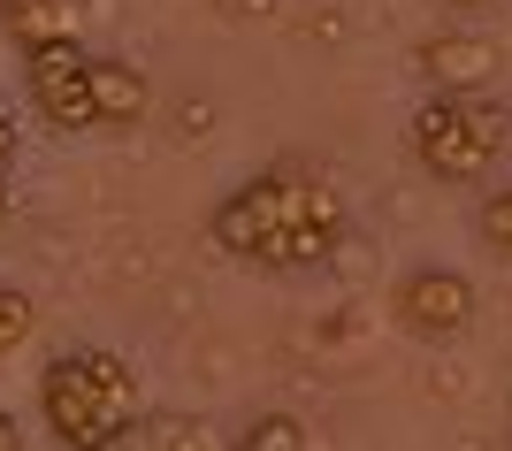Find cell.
Wrapping results in <instances>:
<instances>
[{
	"label": "cell",
	"mask_w": 512,
	"mask_h": 451,
	"mask_svg": "<svg viewBox=\"0 0 512 451\" xmlns=\"http://www.w3.org/2000/svg\"><path fill=\"white\" fill-rule=\"evenodd\" d=\"M207 237L260 276H306L344 245V192L321 161H268L214 199Z\"/></svg>",
	"instance_id": "1"
},
{
	"label": "cell",
	"mask_w": 512,
	"mask_h": 451,
	"mask_svg": "<svg viewBox=\"0 0 512 451\" xmlns=\"http://www.w3.org/2000/svg\"><path fill=\"white\" fill-rule=\"evenodd\" d=\"M146 413V383L123 352L107 344H69L39 375V421L62 451H107L115 436Z\"/></svg>",
	"instance_id": "2"
},
{
	"label": "cell",
	"mask_w": 512,
	"mask_h": 451,
	"mask_svg": "<svg viewBox=\"0 0 512 451\" xmlns=\"http://www.w3.org/2000/svg\"><path fill=\"white\" fill-rule=\"evenodd\" d=\"M512 146V115L497 108L490 92L482 100H459V92H428L406 123V153L413 169L436 176V184H482L497 169V153Z\"/></svg>",
	"instance_id": "3"
},
{
	"label": "cell",
	"mask_w": 512,
	"mask_h": 451,
	"mask_svg": "<svg viewBox=\"0 0 512 451\" xmlns=\"http://www.w3.org/2000/svg\"><path fill=\"white\" fill-rule=\"evenodd\" d=\"M474 314H482V299H474V276L467 268H451V260H413L406 276L390 283V322L406 329L413 344H459L474 329Z\"/></svg>",
	"instance_id": "4"
},
{
	"label": "cell",
	"mask_w": 512,
	"mask_h": 451,
	"mask_svg": "<svg viewBox=\"0 0 512 451\" xmlns=\"http://www.w3.org/2000/svg\"><path fill=\"white\" fill-rule=\"evenodd\" d=\"M23 100L46 130L62 138H85L100 130V100H92V46L69 39V46H46V54H23Z\"/></svg>",
	"instance_id": "5"
},
{
	"label": "cell",
	"mask_w": 512,
	"mask_h": 451,
	"mask_svg": "<svg viewBox=\"0 0 512 451\" xmlns=\"http://www.w3.org/2000/svg\"><path fill=\"white\" fill-rule=\"evenodd\" d=\"M421 77L428 92H459V100H482V92L497 85V69H505V54H497V39H482V31H436V39H421Z\"/></svg>",
	"instance_id": "6"
},
{
	"label": "cell",
	"mask_w": 512,
	"mask_h": 451,
	"mask_svg": "<svg viewBox=\"0 0 512 451\" xmlns=\"http://www.w3.org/2000/svg\"><path fill=\"white\" fill-rule=\"evenodd\" d=\"M92 100H100V130H138L153 115V77L123 54H92Z\"/></svg>",
	"instance_id": "7"
},
{
	"label": "cell",
	"mask_w": 512,
	"mask_h": 451,
	"mask_svg": "<svg viewBox=\"0 0 512 451\" xmlns=\"http://www.w3.org/2000/svg\"><path fill=\"white\" fill-rule=\"evenodd\" d=\"M77 16H85V0H0V31H8L16 54L69 46L77 39Z\"/></svg>",
	"instance_id": "8"
},
{
	"label": "cell",
	"mask_w": 512,
	"mask_h": 451,
	"mask_svg": "<svg viewBox=\"0 0 512 451\" xmlns=\"http://www.w3.org/2000/svg\"><path fill=\"white\" fill-rule=\"evenodd\" d=\"M107 451H222L214 444V429L199 421V413H169V406H146L138 421H130L123 436Z\"/></svg>",
	"instance_id": "9"
},
{
	"label": "cell",
	"mask_w": 512,
	"mask_h": 451,
	"mask_svg": "<svg viewBox=\"0 0 512 451\" xmlns=\"http://www.w3.org/2000/svg\"><path fill=\"white\" fill-rule=\"evenodd\" d=\"M230 451H306V421L299 413H253Z\"/></svg>",
	"instance_id": "10"
},
{
	"label": "cell",
	"mask_w": 512,
	"mask_h": 451,
	"mask_svg": "<svg viewBox=\"0 0 512 451\" xmlns=\"http://www.w3.org/2000/svg\"><path fill=\"white\" fill-rule=\"evenodd\" d=\"M31 329H39V299L23 283H0V360H16L31 344Z\"/></svg>",
	"instance_id": "11"
},
{
	"label": "cell",
	"mask_w": 512,
	"mask_h": 451,
	"mask_svg": "<svg viewBox=\"0 0 512 451\" xmlns=\"http://www.w3.org/2000/svg\"><path fill=\"white\" fill-rule=\"evenodd\" d=\"M474 230H482V245H490V253H512V184L482 192V207H474Z\"/></svg>",
	"instance_id": "12"
},
{
	"label": "cell",
	"mask_w": 512,
	"mask_h": 451,
	"mask_svg": "<svg viewBox=\"0 0 512 451\" xmlns=\"http://www.w3.org/2000/svg\"><path fill=\"white\" fill-rule=\"evenodd\" d=\"M16 153H23V138H16V115H8V100H0V169L16 176Z\"/></svg>",
	"instance_id": "13"
},
{
	"label": "cell",
	"mask_w": 512,
	"mask_h": 451,
	"mask_svg": "<svg viewBox=\"0 0 512 451\" xmlns=\"http://www.w3.org/2000/svg\"><path fill=\"white\" fill-rule=\"evenodd\" d=\"M0 451H23V421L8 406H0Z\"/></svg>",
	"instance_id": "14"
},
{
	"label": "cell",
	"mask_w": 512,
	"mask_h": 451,
	"mask_svg": "<svg viewBox=\"0 0 512 451\" xmlns=\"http://www.w3.org/2000/svg\"><path fill=\"white\" fill-rule=\"evenodd\" d=\"M444 8H459V16H482V8H497V0H444Z\"/></svg>",
	"instance_id": "15"
},
{
	"label": "cell",
	"mask_w": 512,
	"mask_h": 451,
	"mask_svg": "<svg viewBox=\"0 0 512 451\" xmlns=\"http://www.w3.org/2000/svg\"><path fill=\"white\" fill-rule=\"evenodd\" d=\"M8 199H16V176L0 169V222H8Z\"/></svg>",
	"instance_id": "16"
}]
</instances>
